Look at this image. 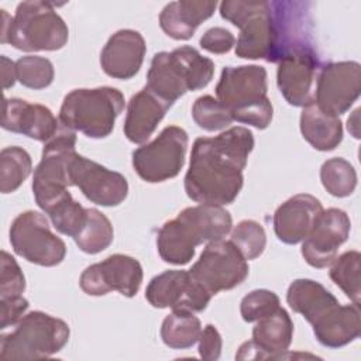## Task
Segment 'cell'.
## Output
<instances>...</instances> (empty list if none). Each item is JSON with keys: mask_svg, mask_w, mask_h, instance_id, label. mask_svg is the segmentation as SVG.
<instances>
[{"mask_svg": "<svg viewBox=\"0 0 361 361\" xmlns=\"http://www.w3.org/2000/svg\"><path fill=\"white\" fill-rule=\"evenodd\" d=\"M254 135L245 127H231L216 137L195 140L183 186L189 199L206 204H230L238 196Z\"/></svg>", "mask_w": 361, "mask_h": 361, "instance_id": "cell-1", "label": "cell"}, {"mask_svg": "<svg viewBox=\"0 0 361 361\" xmlns=\"http://www.w3.org/2000/svg\"><path fill=\"white\" fill-rule=\"evenodd\" d=\"M231 226V214L223 206L199 203L186 207L158 230V254L168 264L185 265L195 257L197 245L223 240Z\"/></svg>", "mask_w": 361, "mask_h": 361, "instance_id": "cell-2", "label": "cell"}, {"mask_svg": "<svg viewBox=\"0 0 361 361\" xmlns=\"http://www.w3.org/2000/svg\"><path fill=\"white\" fill-rule=\"evenodd\" d=\"M267 90V71L259 65L226 66L216 85L217 100L233 120L258 130L267 128L274 114Z\"/></svg>", "mask_w": 361, "mask_h": 361, "instance_id": "cell-3", "label": "cell"}, {"mask_svg": "<svg viewBox=\"0 0 361 361\" xmlns=\"http://www.w3.org/2000/svg\"><path fill=\"white\" fill-rule=\"evenodd\" d=\"M214 73V62L189 45L172 52L154 55L148 73L147 87L165 102L173 104L186 92L206 87Z\"/></svg>", "mask_w": 361, "mask_h": 361, "instance_id": "cell-4", "label": "cell"}, {"mask_svg": "<svg viewBox=\"0 0 361 361\" xmlns=\"http://www.w3.org/2000/svg\"><path fill=\"white\" fill-rule=\"evenodd\" d=\"M124 109L123 93L110 86L73 89L59 109V121L69 130L89 138H106L114 128L116 118Z\"/></svg>", "mask_w": 361, "mask_h": 361, "instance_id": "cell-5", "label": "cell"}, {"mask_svg": "<svg viewBox=\"0 0 361 361\" xmlns=\"http://www.w3.org/2000/svg\"><path fill=\"white\" fill-rule=\"evenodd\" d=\"M69 326L58 317L34 310L24 314L8 333L0 337L4 360H39L59 353L69 340Z\"/></svg>", "mask_w": 361, "mask_h": 361, "instance_id": "cell-6", "label": "cell"}, {"mask_svg": "<svg viewBox=\"0 0 361 361\" xmlns=\"http://www.w3.org/2000/svg\"><path fill=\"white\" fill-rule=\"evenodd\" d=\"M69 38L62 17L48 1H23L17 6L10 31L3 44L25 52L58 51Z\"/></svg>", "mask_w": 361, "mask_h": 361, "instance_id": "cell-7", "label": "cell"}, {"mask_svg": "<svg viewBox=\"0 0 361 361\" xmlns=\"http://www.w3.org/2000/svg\"><path fill=\"white\" fill-rule=\"evenodd\" d=\"M220 16L240 28L237 56L275 62L276 38L271 1L224 0L220 3Z\"/></svg>", "mask_w": 361, "mask_h": 361, "instance_id": "cell-8", "label": "cell"}, {"mask_svg": "<svg viewBox=\"0 0 361 361\" xmlns=\"http://www.w3.org/2000/svg\"><path fill=\"white\" fill-rule=\"evenodd\" d=\"M76 134L61 124L58 133L45 142L39 164L34 169L32 193L39 209L45 213L69 195L72 186L68 162L75 151Z\"/></svg>", "mask_w": 361, "mask_h": 361, "instance_id": "cell-9", "label": "cell"}, {"mask_svg": "<svg viewBox=\"0 0 361 361\" xmlns=\"http://www.w3.org/2000/svg\"><path fill=\"white\" fill-rule=\"evenodd\" d=\"M13 251L25 261L41 265H59L66 255L62 238L52 233L47 217L35 210L20 213L10 226Z\"/></svg>", "mask_w": 361, "mask_h": 361, "instance_id": "cell-10", "label": "cell"}, {"mask_svg": "<svg viewBox=\"0 0 361 361\" xmlns=\"http://www.w3.org/2000/svg\"><path fill=\"white\" fill-rule=\"evenodd\" d=\"M188 141V133L182 127H165L155 140L133 152L134 171L148 183L175 178L183 168Z\"/></svg>", "mask_w": 361, "mask_h": 361, "instance_id": "cell-11", "label": "cell"}, {"mask_svg": "<svg viewBox=\"0 0 361 361\" xmlns=\"http://www.w3.org/2000/svg\"><path fill=\"white\" fill-rule=\"evenodd\" d=\"M189 274L213 296L243 283L248 264L230 240H217L207 243Z\"/></svg>", "mask_w": 361, "mask_h": 361, "instance_id": "cell-12", "label": "cell"}, {"mask_svg": "<svg viewBox=\"0 0 361 361\" xmlns=\"http://www.w3.org/2000/svg\"><path fill=\"white\" fill-rule=\"evenodd\" d=\"M322 66L312 45L296 48L278 62L276 85L290 106L306 107L314 103L316 82Z\"/></svg>", "mask_w": 361, "mask_h": 361, "instance_id": "cell-13", "label": "cell"}, {"mask_svg": "<svg viewBox=\"0 0 361 361\" xmlns=\"http://www.w3.org/2000/svg\"><path fill=\"white\" fill-rule=\"evenodd\" d=\"M68 173L71 185L79 188L85 197L94 204L118 206L128 195V182L121 173L110 171L78 152H73L69 158Z\"/></svg>", "mask_w": 361, "mask_h": 361, "instance_id": "cell-14", "label": "cell"}, {"mask_svg": "<svg viewBox=\"0 0 361 361\" xmlns=\"http://www.w3.org/2000/svg\"><path fill=\"white\" fill-rule=\"evenodd\" d=\"M141 264L124 254H113L102 262L87 267L79 279L80 289L90 296H103L117 290L123 296L133 298L142 282Z\"/></svg>", "mask_w": 361, "mask_h": 361, "instance_id": "cell-15", "label": "cell"}, {"mask_svg": "<svg viewBox=\"0 0 361 361\" xmlns=\"http://www.w3.org/2000/svg\"><path fill=\"white\" fill-rule=\"evenodd\" d=\"M145 299L157 309L203 312L212 295L183 269H168L154 276L147 289Z\"/></svg>", "mask_w": 361, "mask_h": 361, "instance_id": "cell-16", "label": "cell"}, {"mask_svg": "<svg viewBox=\"0 0 361 361\" xmlns=\"http://www.w3.org/2000/svg\"><path fill=\"white\" fill-rule=\"evenodd\" d=\"M361 92V65L355 61L323 65L317 82L314 103L326 113L338 117L357 102Z\"/></svg>", "mask_w": 361, "mask_h": 361, "instance_id": "cell-17", "label": "cell"}, {"mask_svg": "<svg viewBox=\"0 0 361 361\" xmlns=\"http://www.w3.org/2000/svg\"><path fill=\"white\" fill-rule=\"evenodd\" d=\"M351 228L348 214L330 207L319 214L312 231L302 241V255L313 268H326L337 257L338 248L347 241Z\"/></svg>", "mask_w": 361, "mask_h": 361, "instance_id": "cell-18", "label": "cell"}, {"mask_svg": "<svg viewBox=\"0 0 361 361\" xmlns=\"http://www.w3.org/2000/svg\"><path fill=\"white\" fill-rule=\"evenodd\" d=\"M293 337V323L283 307L257 320L252 329V338L240 345L237 360H267L283 358Z\"/></svg>", "mask_w": 361, "mask_h": 361, "instance_id": "cell-19", "label": "cell"}, {"mask_svg": "<svg viewBox=\"0 0 361 361\" xmlns=\"http://www.w3.org/2000/svg\"><path fill=\"white\" fill-rule=\"evenodd\" d=\"M1 127L7 131L47 142L58 133L61 126L48 107L17 97H4Z\"/></svg>", "mask_w": 361, "mask_h": 361, "instance_id": "cell-20", "label": "cell"}, {"mask_svg": "<svg viewBox=\"0 0 361 361\" xmlns=\"http://www.w3.org/2000/svg\"><path fill=\"white\" fill-rule=\"evenodd\" d=\"M145 51V39L138 31L118 30L107 39L100 52L102 69L110 78L131 79L138 73Z\"/></svg>", "mask_w": 361, "mask_h": 361, "instance_id": "cell-21", "label": "cell"}, {"mask_svg": "<svg viewBox=\"0 0 361 361\" xmlns=\"http://www.w3.org/2000/svg\"><path fill=\"white\" fill-rule=\"evenodd\" d=\"M323 212L320 200L309 193H299L285 200L274 213V231L285 244L302 243Z\"/></svg>", "mask_w": 361, "mask_h": 361, "instance_id": "cell-22", "label": "cell"}, {"mask_svg": "<svg viewBox=\"0 0 361 361\" xmlns=\"http://www.w3.org/2000/svg\"><path fill=\"white\" fill-rule=\"evenodd\" d=\"M171 106V103L157 96L147 86L133 94L124 120V135L127 140L134 144L145 142Z\"/></svg>", "mask_w": 361, "mask_h": 361, "instance_id": "cell-23", "label": "cell"}, {"mask_svg": "<svg viewBox=\"0 0 361 361\" xmlns=\"http://www.w3.org/2000/svg\"><path fill=\"white\" fill-rule=\"evenodd\" d=\"M216 7V1H171L159 14V25L168 37L185 41L192 38L196 28L214 14Z\"/></svg>", "mask_w": 361, "mask_h": 361, "instance_id": "cell-24", "label": "cell"}, {"mask_svg": "<svg viewBox=\"0 0 361 361\" xmlns=\"http://www.w3.org/2000/svg\"><path fill=\"white\" fill-rule=\"evenodd\" d=\"M317 341L329 348H338L360 337V305H337L323 319L313 324Z\"/></svg>", "mask_w": 361, "mask_h": 361, "instance_id": "cell-25", "label": "cell"}, {"mask_svg": "<svg viewBox=\"0 0 361 361\" xmlns=\"http://www.w3.org/2000/svg\"><path fill=\"white\" fill-rule=\"evenodd\" d=\"M290 309L302 314L312 326L331 312L338 303L337 298L322 283L313 279H295L286 292Z\"/></svg>", "mask_w": 361, "mask_h": 361, "instance_id": "cell-26", "label": "cell"}, {"mask_svg": "<svg viewBox=\"0 0 361 361\" xmlns=\"http://www.w3.org/2000/svg\"><path fill=\"white\" fill-rule=\"evenodd\" d=\"M300 133L314 149L331 151L343 140V124L338 117L312 103L300 113Z\"/></svg>", "mask_w": 361, "mask_h": 361, "instance_id": "cell-27", "label": "cell"}, {"mask_svg": "<svg viewBox=\"0 0 361 361\" xmlns=\"http://www.w3.org/2000/svg\"><path fill=\"white\" fill-rule=\"evenodd\" d=\"M202 324L193 312L172 310L161 324V338L173 350H186L199 341Z\"/></svg>", "mask_w": 361, "mask_h": 361, "instance_id": "cell-28", "label": "cell"}, {"mask_svg": "<svg viewBox=\"0 0 361 361\" xmlns=\"http://www.w3.org/2000/svg\"><path fill=\"white\" fill-rule=\"evenodd\" d=\"M32 169L30 154L21 147H6L0 152V190L16 192Z\"/></svg>", "mask_w": 361, "mask_h": 361, "instance_id": "cell-29", "label": "cell"}, {"mask_svg": "<svg viewBox=\"0 0 361 361\" xmlns=\"http://www.w3.org/2000/svg\"><path fill=\"white\" fill-rule=\"evenodd\" d=\"M113 237L110 220L97 209L87 207V221L73 240L80 251L93 255L104 251L111 244Z\"/></svg>", "mask_w": 361, "mask_h": 361, "instance_id": "cell-30", "label": "cell"}, {"mask_svg": "<svg viewBox=\"0 0 361 361\" xmlns=\"http://www.w3.org/2000/svg\"><path fill=\"white\" fill-rule=\"evenodd\" d=\"M323 188L336 197L350 196L357 186V172L354 166L341 157H334L323 162L320 168Z\"/></svg>", "mask_w": 361, "mask_h": 361, "instance_id": "cell-31", "label": "cell"}, {"mask_svg": "<svg viewBox=\"0 0 361 361\" xmlns=\"http://www.w3.org/2000/svg\"><path fill=\"white\" fill-rule=\"evenodd\" d=\"M331 281L350 298L354 303L360 305L361 288H360V271H361V254L358 251H347L340 257H336L330 264Z\"/></svg>", "mask_w": 361, "mask_h": 361, "instance_id": "cell-32", "label": "cell"}, {"mask_svg": "<svg viewBox=\"0 0 361 361\" xmlns=\"http://www.w3.org/2000/svg\"><path fill=\"white\" fill-rule=\"evenodd\" d=\"M47 214L49 216L52 226L61 234L75 238L87 221V207H83L69 193L66 197L54 204Z\"/></svg>", "mask_w": 361, "mask_h": 361, "instance_id": "cell-33", "label": "cell"}, {"mask_svg": "<svg viewBox=\"0 0 361 361\" xmlns=\"http://www.w3.org/2000/svg\"><path fill=\"white\" fill-rule=\"evenodd\" d=\"M17 80L30 89L39 90L48 87L55 76L54 65L48 58L27 55L21 56L16 62Z\"/></svg>", "mask_w": 361, "mask_h": 361, "instance_id": "cell-34", "label": "cell"}, {"mask_svg": "<svg viewBox=\"0 0 361 361\" xmlns=\"http://www.w3.org/2000/svg\"><path fill=\"white\" fill-rule=\"evenodd\" d=\"M192 117L197 127L204 131H217L227 128L234 120L230 111L213 96L204 94L195 100Z\"/></svg>", "mask_w": 361, "mask_h": 361, "instance_id": "cell-35", "label": "cell"}, {"mask_svg": "<svg viewBox=\"0 0 361 361\" xmlns=\"http://www.w3.org/2000/svg\"><path fill=\"white\" fill-rule=\"evenodd\" d=\"M230 241L241 252L245 259L258 258L267 245V234L264 227L255 220H243L233 230Z\"/></svg>", "mask_w": 361, "mask_h": 361, "instance_id": "cell-36", "label": "cell"}, {"mask_svg": "<svg viewBox=\"0 0 361 361\" xmlns=\"http://www.w3.org/2000/svg\"><path fill=\"white\" fill-rule=\"evenodd\" d=\"M279 306L281 302L275 292L268 289H255L243 298L240 303V313L243 320L251 323L272 313Z\"/></svg>", "mask_w": 361, "mask_h": 361, "instance_id": "cell-37", "label": "cell"}, {"mask_svg": "<svg viewBox=\"0 0 361 361\" xmlns=\"http://www.w3.org/2000/svg\"><path fill=\"white\" fill-rule=\"evenodd\" d=\"M25 290V278L17 261L1 251L0 259V299L20 296Z\"/></svg>", "mask_w": 361, "mask_h": 361, "instance_id": "cell-38", "label": "cell"}, {"mask_svg": "<svg viewBox=\"0 0 361 361\" xmlns=\"http://www.w3.org/2000/svg\"><path fill=\"white\" fill-rule=\"evenodd\" d=\"M235 45L234 35L223 28V27H213L209 28L200 38V47L212 54H226Z\"/></svg>", "mask_w": 361, "mask_h": 361, "instance_id": "cell-39", "label": "cell"}, {"mask_svg": "<svg viewBox=\"0 0 361 361\" xmlns=\"http://www.w3.org/2000/svg\"><path fill=\"white\" fill-rule=\"evenodd\" d=\"M0 329L4 330L8 326H14L28 309V300L25 298L14 296L0 299Z\"/></svg>", "mask_w": 361, "mask_h": 361, "instance_id": "cell-40", "label": "cell"}, {"mask_svg": "<svg viewBox=\"0 0 361 361\" xmlns=\"http://www.w3.org/2000/svg\"><path fill=\"white\" fill-rule=\"evenodd\" d=\"M221 336L213 324H206L199 337V355L203 360H219L221 354Z\"/></svg>", "mask_w": 361, "mask_h": 361, "instance_id": "cell-41", "label": "cell"}, {"mask_svg": "<svg viewBox=\"0 0 361 361\" xmlns=\"http://www.w3.org/2000/svg\"><path fill=\"white\" fill-rule=\"evenodd\" d=\"M1 80H3V89L13 87L17 80V69L16 62L8 59L7 56L1 55Z\"/></svg>", "mask_w": 361, "mask_h": 361, "instance_id": "cell-42", "label": "cell"}]
</instances>
